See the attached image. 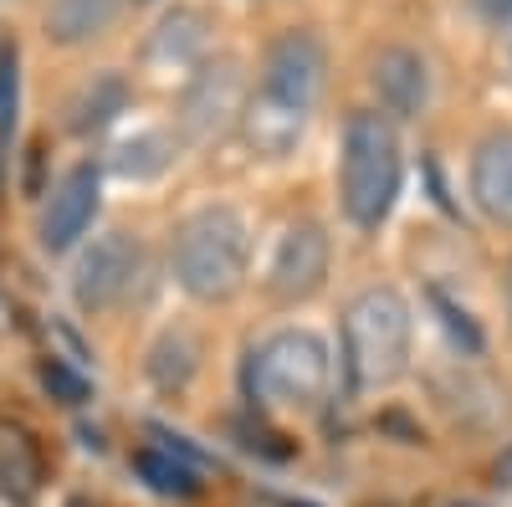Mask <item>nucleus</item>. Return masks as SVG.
<instances>
[{"label":"nucleus","instance_id":"b1692460","mask_svg":"<svg viewBox=\"0 0 512 507\" xmlns=\"http://www.w3.org/2000/svg\"><path fill=\"white\" fill-rule=\"evenodd\" d=\"M67 507H93V502H82V497H77V502H67Z\"/></svg>","mask_w":512,"mask_h":507},{"label":"nucleus","instance_id":"aec40b11","mask_svg":"<svg viewBox=\"0 0 512 507\" xmlns=\"http://www.w3.org/2000/svg\"><path fill=\"white\" fill-rule=\"evenodd\" d=\"M16 98H21L16 41H0V134H11V123H16Z\"/></svg>","mask_w":512,"mask_h":507},{"label":"nucleus","instance_id":"6ab92c4d","mask_svg":"<svg viewBox=\"0 0 512 507\" xmlns=\"http://www.w3.org/2000/svg\"><path fill=\"white\" fill-rule=\"evenodd\" d=\"M169 154H175V144H169L159 129H144L139 139H128V144L113 149V169H118V175L144 180V175H159V169L169 164Z\"/></svg>","mask_w":512,"mask_h":507},{"label":"nucleus","instance_id":"2eb2a0df","mask_svg":"<svg viewBox=\"0 0 512 507\" xmlns=\"http://www.w3.org/2000/svg\"><path fill=\"white\" fill-rule=\"evenodd\" d=\"M118 21V0H52L47 6V36L62 47H82V41L103 36Z\"/></svg>","mask_w":512,"mask_h":507},{"label":"nucleus","instance_id":"f257e3e1","mask_svg":"<svg viewBox=\"0 0 512 507\" xmlns=\"http://www.w3.org/2000/svg\"><path fill=\"white\" fill-rule=\"evenodd\" d=\"M169 262H175V282L195 303H226L246 282L251 231L231 205H205V210L180 221L175 246H169Z\"/></svg>","mask_w":512,"mask_h":507},{"label":"nucleus","instance_id":"dca6fc26","mask_svg":"<svg viewBox=\"0 0 512 507\" xmlns=\"http://www.w3.org/2000/svg\"><path fill=\"white\" fill-rule=\"evenodd\" d=\"M0 487L11 502H31L41 487V451L21 426H0Z\"/></svg>","mask_w":512,"mask_h":507},{"label":"nucleus","instance_id":"393cba45","mask_svg":"<svg viewBox=\"0 0 512 507\" xmlns=\"http://www.w3.org/2000/svg\"><path fill=\"white\" fill-rule=\"evenodd\" d=\"M292 507H318V502H292Z\"/></svg>","mask_w":512,"mask_h":507},{"label":"nucleus","instance_id":"9b49d317","mask_svg":"<svg viewBox=\"0 0 512 507\" xmlns=\"http://www.w3.org/2000/svg\"><path fill=\"white\" fill-rule=\"evenodd\" d=\"M93 216H98V169L77 164V169H67V180L47 200V216H41V246L47 251L77 246V236L93 226Z\"/></svg>","mask_w":512,"mask_h":507},{"label":"nucleus","instance_id":"f3484780","mask_svg":"<svg viewBox=\"0 0 512 507\" xmlns=\"http://www.w3.org/2000/svg\"><path fill=\"white\" fill-rule=\"evenodd\" d=\"M134 467L159 497H195L200 492V467L180 461L175 451H139Z\"/></svg>","mask_w":512,"mask_h":507},{"label":"nucleus","instance_id":"ddd939ff","mask_svg":"<svg viewBox=\"0 0 512 507\" xmlns=\"http://www.w3.org/2000/svg\"><path fill=\"white\" fill-rule=\"evenodd\" d=\"M472 200L482 216L512 231V134H492L472 154Z\"/></svg>","mask_w":512,"mask_h":507},{"label":"nucleus","instance_id":"20e7f679","mask_svg":"<svg viewBox=\"0 0 512 507\" xmlns=\"http://www.w3.org/2000/svg\"><path fill=\"white\" fill-rule=\"evenodd\" d=\"M333 385V354L313 328H277L246 354V395L262 405L313 410Z\"/></svg>","mask_w":512,"mask_h":507},{"label":"nucleus","instance_id":"7ed1b4c3","mask_svg":"<svg viewBox=\"0 0 512 507\" xmlns=\"http://www.w3.org/2000/svg\"><path fill=\"white\" fill-rule=\"evenodd\" d=\"M410 303L395 287H369L344 308V364L359 390L395 385L410 364Z\"/></svg>","mask_w":512,"mask_h":507},{"label":"nucleus","instance_id":"5701e85b","mask_svg":"<svg viewBox=\"0 0 512 507\" xmlns=\"http://www.w3.org/2000/svg\"><path fill=\"white\" fill-rule=\"evenodd\" d=\"M507 313H512V272H507Z\"/></svg>","mask_w":512,"mask_h":507},{"label":"nucleus","instance_id":"a211bd4d","mask_svg":"<svg viewBox=\"0 0 512 507\" xmlns=\"http://www.w3.org/2000/svg\"><path fill=\"white\" fill-rule=\"evenodd\" d=\"M149 374H154V385H164V390L190 385V374H195V338L180 333V328L164 333L154 344V354H149Z\"/></svg>","mask_w":512,"mask_h":507},{"label":"nucleus","instance_id":"0eeeda50","mask_svg":"<svg viewBox=\"0 0 512 507\" xmlns=\"http://www.w3.org/2000/svg\"><path fill=\"white\" fill-rule=\"evenodd\" d=\"M323 77H328V52H323V41L313 31H282L267 47L262 93L313 113V103L323 93Z\"/></svg>","mask_w":512,"mask_h":507},{"label":"nucleus","instance_id":"9d476101","mask_svg":"<svg viewBox=\"0 0 512 507\" xmlns=\"http://www.w3.org/2000/svg\"><path fill=\"white\" fill-rule=\"evenodd\" d=\"M369 82H374V98L390 118H415L431 103V67H425L420 52L410 47H384L369 67Z\"/></svg>","mask_w":512,"mask_h":507},{"label":"nucleus","instance_id":"4468645a","mask_svg":"<svg viewBox=\"0 0 512 507\" xmlns=\"http://www.w3.org/2000/svg\"><path fill=\"white\" fill-rule=\"evenodd\" d=\"M128 108V82L118 72H98L93 82H82L77 98L67 103V129L72 134H98Z\"/></svg>","mask_w":512,"mask_h":507},{"label":"nucleus","instance_id":"39448f33","mask_svg":"<svg viewBox=\"0 0 512 507\" xmlns=\"http://www.w3.org/2000/svg\"><path fill=\"white\" fill-rule=\"evenodd\" d=\"M139 267H144V251L128 231L98 236L72 267V303L82 313H113L128 292H134Z\"/></svg>","mask_w":512,"mask_h":507},{"label":"nucleus","instance_id":"f8f14e48","mask_svg":"<svg viewBox=\"0 0 512 507\" xmlns=\"http://www.w3.org/2000/svg\"><path fill=\"white\" fill-rule=\"evenodd\" d=\"M241 134L256 154H267V159H282L292 154L297 144H303L308 134V108H292L272 93H256L246 98V113H241Z\"/></svg>","mask_w":512,"mask_h":507},{"label":"nucleus","instance_id":"f03ea898","mask_svg":"<svg viewBox=\"0 0 512 507\" xmlns=\"http://www.w3.org/2000/svg\"><path fill=\"white\" fill-rule=\"evenodd\" d=\"M400 180H405V159H400L395 123L384 113H354L344 129V154H338V200H344V216L354 226L374 231L395 210Z\"/></svg>","mask_w":512,"mask_h":507},{"label":"nucleus","instance_id":"412c9836","mask_svg":"<svg viewBox=\"0 0 512 507\" xmlns=\"http://www.w3.org/2000/svg\"><path fill=\"white\" fill-rule=\"evenodd\" d=\"M41 385H47V390H52V400H62V405H82V400H88V379L72 374V369H67V364H57V359L41 364Z\"/></svg>","mask_w":512,"mask_h":507},{"label":"nucleus","instance_id":"4be33fe9","mask_svg":"<svg viewBox=\"0 0 512 507\" xmlns=\"http://www.w3.org/2000/svg\"><path fill=\"white\" fill-rule=\"evenodd\" d=\"M472 6H477L487 21H507V16H512V0H472Z\"/></svg>","mask_w":512,"mask_h":507},{"label":"nucleus","instance_id":"1a4fd4ad","mask_svg":"<svg viewBox=\"0 0 512 507\" xmlns=\"http://www.w3.org/2000/svg\"><path fill=\"white\" fill-rule=\"evenodd\" d=\"M205 52H210V16L195 6H175L144 41V67L159 77H180V72L195 77L205 67Z\"/></svg>","mask_w":512,"mask_h":507},{"label":"nucleus","instance_id":"423d86ee","mask_svg":"<svg viewBox=\"0 0 512 507\" xmlns=\"http://www.w3.org/2000/svg\"><path fill=\"white\" fill-rule=\"evenodd\" d=\"M328 277V231L318 221H287L267 257V292L277 303H303Z\"/></svg>","mask_w":512,"mask_h":507},{"label":"nucleus","instance_id":"6e6552de","mask_svg":"<svg viewBox=\"0 0 512 507\" xmlns=\"http://www.w3.org/2000/svg\"><path fill=\"white\" fill-rule=\"evenodd\" d=\"M241 113H246V77H241V62H231V57L205 62L190 77L185 98H180V123H185L190 139L221 134L226 123L241 118Z\"/></svg>","mask_w":512,"mask_h":507}]
</instances>
